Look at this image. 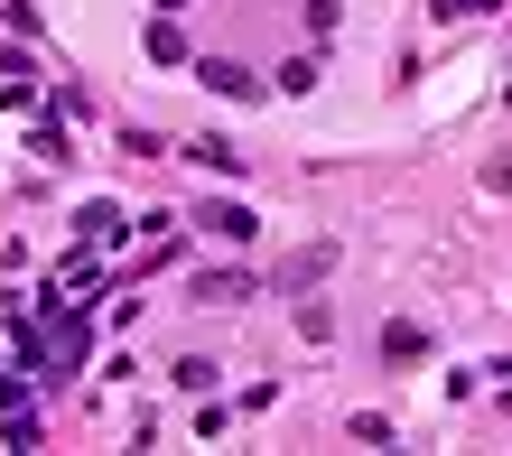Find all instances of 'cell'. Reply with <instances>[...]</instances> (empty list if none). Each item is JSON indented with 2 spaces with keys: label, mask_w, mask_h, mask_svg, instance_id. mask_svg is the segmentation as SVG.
<instances>
[{
  "label": "cell",
  "mask_w": 512,
  "mask_h": 456,
  "mask_svg": "<svg viewBox=\"0 0 512 456\" xmlns=\"http://www.w3.org/2000/svg\"><path fill=\"white\" fill-rule=\"evenodd\" d=\"M196 75L215 84V94H261V75H252V66H233V56H205Z\"/></svg>",
  "instance_id": "1"
},
{
  "label": "cell",
  "mask_w": 512,
  "mask_h": 456,
  "mask_svg": "<svg viewBox=\"0 0 512 456\" xmlns=\"http://www.w3.org/2000/svg\"><path fill=\"white\" fill-rule=\"evenodd\" d=\"M196 224H205V233H224V242H252V205H233V196H224V205H205Z\"/></svg>",
  "instance_id": "2"
},
{
  "label": "cell",
  "mask_w": 512,
  "mask_h": 456,
  "mask_svg": "<svg viewBox=\"0 0 512 456\" xmlns=\"http://www.w3.org/2000/svg\"><path fill=\"white\" fill-rule=\"evenodd\" d=\"M196 298H205V308H233V298H252V280H243V270H205Z\"/></svg>",
  "instance_id": "3"
},
{
  "label": "cell",
  "mask_w": 512,
  "mask_h": 456,
  "mask_svg": "<svg viewBox=\"0 0 512 456\" xmlns=\"http://www.w3.org/2000/svg\"><path fill=\"white\" fill-rule=\"evenodd\" d=\"M75 233H84V242H122V205H84Z\"/></svg>",
  "instance_id": "4"
},
{
  "label": "cell",
  "mask_w": 512,
  "mask_h": 456,
  "mask_svg": "<svg viewBox=\"0 0 512 456\" xmlns=\"http://www.w3.org/2000/svg\"><path fill=\"white\" fill-rule=\"evenodd\" d=\"M196 159L215 168V177H233V168H243V149H233V140H196Z\"/></svg>",
  "instance_id": "5"
},
{
  "label": "cell",
  "mask_w": 512,
  "mask_h": 456,
  "mask_svg": "<svg viewBox=\"0 0 512 456\" xmlns=\"http://www.w3.org/2000/svg\"><path fill=\"white\" fill-rule=\"evenodd\" d=\"M438 10H447V19H475V10H485V0H438Z\"/></svg>",
  "instance_id": "6"
}]
</instances>
